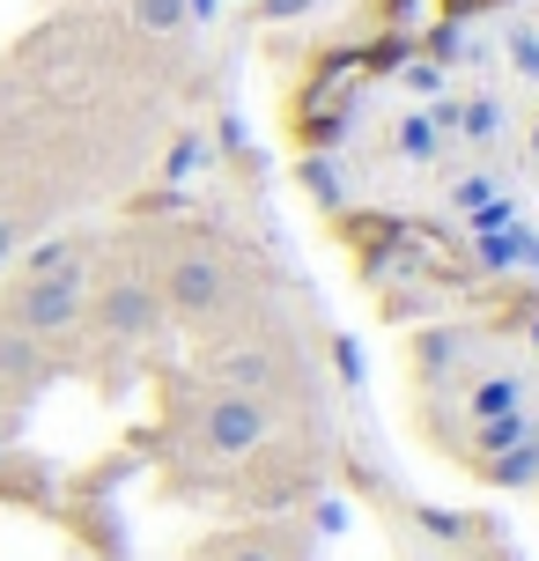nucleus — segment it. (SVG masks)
I'll return each mask as SVG.
<instances>
[{
	"label": "nucleus",
	"instance_id": "nucleus-1",
	"mask_svg": "<svg viewBox=\"0 0 539 561\" xmlns=\"http://www.w3.org/2000/svg\"><path fill=\"white\" fill-rule=\"evenodd\" d=\"M156 288H163V310H171L177 325H222V318H237V304H244V280H237L229 252L207 244V237L171 244Z\"/></svg>",
	"mask_w": 539,
	"mask_h": 561
},
{
	"label": "nucleus",
	"instance_id": "nucleus-2",
	"mask_svg": "<svg viewBox=\"0 0 539 561\" xmlns=\"http://www.w3.org/2000/svg\"><path fill=\"white\" fill-rule=\"evenodd\" d=\"M0 325H15L30 340H67L89 325V274H15V288L0 296Z\"/></svg>",
	"mask_w": 539,
	"mask_h": 561
},
{
	"label": "nucleus",
	"instance_id": "nucleus-3",
	"mask_svg": "<svg viewBox=\"0 0 539 561\" xmlns=\"http://www.w3.org/2000/svg\"><path fill=\"white\" fill-rule=\"evenodd\" d=\"M274 436V407L252 392H207L199 399V414H193V450L199 458H252L259 444Z\"/></svg>",
	"mask_w": 539,
	"mask_h": 561
},
{
	"label": "nucleus",
	"instance_id": "nucleus-4",
	"mask_svg": "<svg viewBox=\"0 0 539 561\" xmlns=\"http://www.w3.org/2000/svg\"><path fill=\"white\" fill-rule=\"evenodd\" d=\"M89 325L118 347H148L171 325V310H163V288L148 274H112L104 288H89Z\"/></svg>",
	"mask_w": 539,
	"mask_h": 561
},
{
	"label": "nucleus",
	"instance_id": "nucleus-5",
	"mask_svg": "<svg viewBox=\"0 0 539 561\" xmlns=\"http://www.w3.org/2000/svg\"><path fill=\"white\" fill-rule=\"evenodd\" d=\"M199 561H303V533L296 525H244V533L215 539Z\"/></svg>",
	"mask_w": 539,
	"mask_h": 561
},
{
	"label": "nucleus",
	"instance_id": "nucleus-6",
	"mask_svg": "<svg viewBox=\"0 0 539 561\" xmlns=\"http://www.w3.org/2000/svg\"><path fill=\"white\" fill-rule=\"evenodd\" d=\"M45 369H53L45 340H30V333H15V325H0V392H30V385H45Z\"/></svg>",
	"mask_w": 539,
	"mask_h": 561
},
{
	"label": "nucleus",
	"instance_id": "nucleus-7",
	"mask_svg": "<svg viewBox=\"0 0 539 561\" xmlns=\"http://www.w3.org/2000/svg\"><path fill=\"white\" fill-rule=\"evenodd\" d=\"M126 15L148 37H171V30H185V0H126Z\"/></svg>",
	"mask_w": 539,
	"mask_h": 561
},
{
	"label": "nucleus",
	"instance_id": "nucleus-8",
	"mask_svg": "<svg viewBox=\"0 0 539 561\" xmlns=\"http://www.w3.org/2000/svg\"><path fill=\"white\" fill-rule=\"evenodd\" d=\"M532 466H539V450H517V458H503V466H495V480H503V488H525V480H532Z\"/></svg>",
	"mask_w": 539,
	"mask_h": 561
},
{
	"label": "nucleus",
	"instance_id": "nucleus-9",
	"mask_svg": "<svg viewBox=\"0 0 539 561\" xmlns=\"http://www.w3.org/2000/svg\"><path fill=\"white\" fill-rule=\"evenodd\" d=\"M303 185H311L318 199H341V185H333V170H325V163H303Z\"/></svg>",
	"mask_w": 539,
	"mask_h": 561
},
{
	"label": "nucleus",
	"instance_id": "nucleus-10",
	"mask_svg": "<svg viewBox=\"0 0 539 561\" xmlns=\"http://www.w3.org/2000/svg\"><path fill=\"white\" fill-rule=\"evenodd\" d=\"M15 252H23V222H15V215H0V266H8Z\"/></svg>",
	"mask_w": 539,
	"mask_h": 561
},
{
	"label": "nucleus",
	"instance_id": "nucleus-11",
	"mask_svg": "<svg viewBox=\"0 0 539 561\" xmlns=\"http://www.w3.org/2000/svg\"><path fill=\"white\" fill-rule=\"evenodd\" d=\"M215 8H222V0H185V23H207Z\"/></svg>",
	"mask_w": 539,
	"mask_h": 561
},
{
	"label": "nucleus",
	"instance_id": "nucleus-12",
	"mask_svg": "<svg viewBox=\"0 0 539 561\" xmlns=\"http://www.w3.org/2000/svg\"><path fill=\"white\" fill-rule=\"evenodd\" d=\"M296 8H311V0H266V15H296Z\"/></svg>",
	"mask_w": 539,
	"mask_h": 561
}]
</instances>
